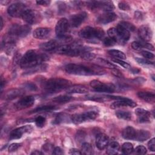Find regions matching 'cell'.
Here are the masks:
<instances>
[{
  "mask_svg": "<svg viewBox=\"0 0 155 155\" xmlns=\"http://www.w3.org/2000/svg\"><path fill=\"white\" fill-rule=\"evenodd\" d=\"M98 60H99V62H100L102 65H104L105 67H107L110 68H111V69H113V68H116V66L115 65L113 64L112 63H111L110 62H109V61H107V60H105V59H102V58H99Z\"/></svg>",
  "mask_w": 155,
  "mask_h": 155,
  "instance_id": "obj_41",
  "label": "cell"
},
{
  "mask_svg": "<svg viewBox=\"0 0 155 155\" xmlns=\"http://www.w3.org/2000/svg\"><path fill=\"white\" fill-rule=\"evenodd\" d=\"M61 45L56 40H50L49 41L44 42L39 45V47L44 51H55Z\"/></svg>",
  "mask_w": 155,
  "mask_h": 155,
  "instance_id": "obj_21",
  "label": "cell"
},
{
  "mask_svg": "<svg viewBox=\"0 0 155 155\" xmlns=\"http://www.w3.org/2000/svg\"><path fill=\"white\" fill-rule=\"evenodd\" d=\"M137 96L147 102H154L155 100L154 94L148 91H139L137 93Z\"/></svg>",
  "mask_w": 155,
  "mask_h": 155,
  "instance_id": "obj_26",
  "label": "cell"
},
{
  "mask_svg": "<svg viewBox=\"0 0 155 155\" xmlns=\"http://www.w3.org/2000/svg\"><path fill=\"white\" fill-rule=\"evenodd\" d=\"M33 130V128L31 125H27L18 127L15 130H13L10 134V139H18L21 138L22 135L25 133H30Z\"/></svg>",
  "mask_w": 155,
  "mask_h": 155,
  "instance_id": "obj_14",
  "label": "cell"
},
{
  "mask_svg": "<svg viewBox=\"0 0 155 155\" xmlns=\"http://www.w3.org/2000/svg\"><path fill=\"white\" fill-rule=\"evenodd\" d=\"M108 53L111 56L114 57L116 59H119L122 60L126 59V55L125 54V53L118 50H110L108 51Z\"/></svg>",
  "mask_w": 155,
  "mask_h": 155,
  "instance_id": "obj_33",
  "label": "cell"
},
{
  "mask_svg": "<svg viewBox=\"0 0 155 155\" xmlns=\"http://www.w3.org/2000/svg\"><path fill=\"white\" fill-rule=\"evenodd\" d=\"M111 71H112V73L114 76H116L117 77H119V78L122 76V74L121 73V72L119 70H118L117 68H113Z\"/></svg>",
  "mask_w": 155,
  "mask_h": 155,
  "instance_id": "obj_58",
  "label": "cell"
},
{
  "mask_svg": "<svg viewBox=\"0 0 155 155\" xmlns=\"http://www.w3.org/2000/svg\"><path fill=\"white\" fill-rule=\"evenodd\" d=\"M23 93V91L19 89H12L8 91L4 95V99L7 100H12L14 99L21 95H22Z\"/></svg>",
  "mask_w": 155,
  "mask_h": 155,
  "instance_id": "obj_25",
  "label": "cell"
},
{
  "mask_svg": "<svg viewBox=\"0 0 155 155\" xmlns=\"http://www.w3.org/2000/svg\"><path fill=\"white\" fill-rule=\"evenodd\" d=\"M31 31V27L28 25H13L8 30V35L18 39V38H24L27 36Z\"/></svg>",
  "mask_w": 155,
  "mask_h": 155,
  "instance_id": "obj_6",
  "label": "cell"
},
{
  "mask_svg": "<svg viewBox=\"0 0 155 155\" xmlns=\"http://www.w3.org/2000/svg\"><path fill=\"white\" fill-rule=\"evenodd\" d=\"M139 38L143 41H149L152 38V31L148 25H142L138 30Z\"/></svg>",
  "mask_w": 155,
  "mask_h": 155,
  "instance_id": "obj_19",
  "label": "cell"
},
{
  "mask_svg": "<svg viewBox=\"0 0 155 155\" xmlns=\"http://www.w3.org/2000/svg\"><path fill=\"white\" fill-rule=\"evenodd\" d=\"M134 153L136 154H145L147 153V149L145 147L142 145H139L134 149Z\"/></svg>",
  "mask_w": 155,
  "mask_h": 155,
  "instance_id": "obj_43",
  "label": "cell"
},
{
  "mask_svg": "<svg viewBox=\"0 0 155 155\" xmlns=\"http://www.w3.org/2000/svg\"><path fill=\"white\" fill-rule=\"evenodd\" d=\"M108 98L116 100V101L113 102L110 105V107L112 109H116L122 107H134L136 106V103L134 102L133 100L122 97V96H107Z\"/></svg>",
  "mask_w": 155,
  "mask_h": 155,
  "instance_id": "obj_8",
  "label": "cell"
},
{
  "mask_svg": "<svg viewBox=\"0 0 155 155\" xmlns=\"http://www.w3.org/2000/svg\"><path fill=\"white\" fill-rule=\"evenodd\" d=\"M88 91L87 88L81 85H75L70 86L67 88L68 93H85Z\"/></svg>",
  "mask_w": 155,
  "mask_h": 155,
  "instance_id": "obj_27",
  "label": "cell"
},
{
  "mask_svg": "<svg viewBox=\"0 0 155 155\" xmlns=\"http://www.w3.org/2000/svg\"><path fill=\"white\" fill-rule=\"evenodd\" d=\"M71 99V97L68 95H61L53 98V101L59 104H64L69 102Z\"/></svg>",
  "mask_w": 155,
  "mask_h": 155,
  "instance_id": "obj_37",
  "label": "cell"
},
{
  "mask_svg": "<svg viewBox=\"0 0 155 155\" xmlns=\"http://www.w3.org/2000/svg\"><path fill=\"white\" fill-rule=\"evenodd\" d=\"M144 44L139 41H134L131 44V47L135 50H140L144 48Z\"/></svg>",
  "mask_w": 155,
  "mask_h": 155,
  "instance_id": "obj_44",
  "label": "cell"
},
{
  "mask_svg": "<svg viewBox=\"0 0 155 155\" xmlns=\"http://www.w3.org/2000/svg\"><path fill=\"white\" fill-rule=\"evenodd\" d=\"M52 154H58V155L59 154H63L64 152L60 147H56L53 149V150L52 151Z\"/></svg>",
  "mask_w": 155,
  "mask_h": 155,
  "instance_id": "obj_55",
  "label": "cell"
},
{
  "mask_svg": "<svg viewBox=\"0 0 155 155\" xmlns=\"http://www.w3.org/2000/svg\"><path fill=\"white\" fill-rule=\"evenodd\" d=\"M142 16V13L140 12H136L134 13V16H135V18L136 19H140L141 18Z\"/></svg>",
  "mask_w": 155,
  "mask_h": 155,
  "instance_id": "obj_60",
  "label": "cell"
},
{
  "mask_svg": "<svg viewBox=\"0 0 155 155\" xmlns=\"http://www.w3.org/2000/svg\"><path fill=\"white\" fill-rule=\"evenodd\" d=\"M135 113L137 117V120L140 123H147L151 120L150 113L143 108H137L135 110Z\"/></svg>",
  "mask_w": 155,
  "mask_h": 155,
  "instance_id": "obj_17",
  "label": "cell"
},
{
  "mask_svg": "<svg viewBox=\"0 0 155 155\" xmlns=\"http://www.w3.org/2000/svg\"><path fill=\"white\" fill-rule=\"evenodd\" d=\"M24 88L27 89L28 90L31 91H36L37 90V87L35 84L33 83H27L24 85Z\"/></svg>",
  "mask_w": 155,
  "mask_h": 155,
  "instance_id": "obj_51",
  "label": "cell"
},
{
  "mask_svg": "<svg viewBox=\"0 0 155 155\" xmlns=\"http://www.w3.org/2000/svg\"><path fill=\"white\" fill-rule=\"evenodd\" d=\"M71 85V82L62 78H51L45 82L44 88L48 93H56L67 89Z\"/></svg>",
  "mask_w": 155,
  "mask_h": 155,
  "instance_id": "obj_3",
  "label": "cell"
},
{
  "mask_svg": "<svg viewBox=\"0 0 155 155\" xmlns=\"http://www.w3.org/2000/svg\"><path fill=\"white\" fill-rule=\"evenodd\" d=\"M35 124L37 125V127L42 128V127H44L45 122H46V119L44 117L38 116L35 119Z\"/></svg>",
  "mask_w": 155,
  "mask_h": 155,
  "instance_id": "obj_40",
  "label": "cell"
},
{
  "mask_svg": "<svg viewBox=\"0 0 155 155\" xmlns=\"http://www.w3.org/2000/svg\"><path fill=\"white\" fill-rule=\"evenodd\" d=\"M150 137V133L149 131L147 130H137V133H136V140L137 141H144L149 139Z\"/></svg>",
  "mask_w": 155,
  "mask_h": 155,
  "instance_id": "obj_28",
  "label": "cell"
},
{
  "mask_svg": "<svg viewBox=\"0 0 155 155\" xmlns=\"http://www.w3.org/2000/svg\"><path fill=\"white\" fill-rule=\"evenodd\" d=\"M87 17V13L82 12L72 15L70 18V25L73 27H78L85 20Z\"/></svg>",
  "mask_w": 155,
  "mask_h": 155,
  "instance_id": "obj_15",
  "label": "cell"
},
{
  "mask_svg": "<svg viewBox=\"0 0 155 155\" xmlns=\"http://www.w3.org/2000/svg\"><path fill=\"white\" fill-rule=\"evenodd\" d=\"M45 69H46V66L45 65L40 64V65H38L37 66L33 67L32 68H28L25 72H24L23 75L31 74L35 73L36 72H39V71H44Z\"/></svg>",
  "mask_w": 155,
  "mask_h": 155,
  "instance_id": "obj_29",
  "label": "cell"
},
{
  "mask_svg": "<svg viewBox=\"0 0 155 155\" xmlns=\"http://www.w3.org/2000/svg\"><path fill=\"white\" fill-rule=\"evenodd\" d=\"M36 4L38 5H43V6H47L50 4V1H47V0H41V1H36Z\"/></svg>",
  "mask_w": 155,
  "mask_h": 155,
  "instance_id": "obj_56",
  "label": "cell"
},
{
  "mask_svg": "<svg viewBox=\"0 0 155 155\" xmlns=\"http://www.w3.org/2000/svg\"><path fill=\"white\" fill-rule=\"evenodd\" d=\"M115 114L118 118L121 119L128 120L131 118V113L128 111H117Z\"/></svg>",
  "mask_w": 155,
  "mask_h": 155,
  "instance_id": "obj_34",
  "label": "cell"
},
{
  "mask_svg": "<svg viewBox=\"0 0 155 155\" xmlns=\"http://www.w3.org/2000/svg\"><path fill=\"white\" fill-rule=\"evenodd\" d=\"M35 103V97L32 96H27L21 98L15 104V107L18 110L27 108L32 106Z\"/></svg>",
  "mask_w": 155,
  "mask_h": 155,
  "instance_id": "obj_13",
  "label": "cell"
},
{
  "mask_svg": "<svg viewBox=\"0 0 155 155\" xmlns=\"http://www.w3.org/2000/svg\"><path fill=\"white\" fill-rule=\"evenodd\" d=\"M116 18H117V15L114 13L105 12L99 15L97 18V21L99 23H101L102 24H106L115 21Z\"/></svg>",
  "mask_w": 155,
  "mask_h": 155,
  "instance_id": "obj_20",
  "label": "cell"
},
{
  "mask_svg": "<svg viewBox=\"0 0 155 155\" xmlns=\"http://www.w3.org/2000/svg\"><path fill=\"white\" fill-rule=\"evenodd\" d=\"M51 35V29L47 27H39L36 28L33 33V36L34 38L38 39H45L48 38Z\"/></svg>",
  "mask_w": 155,
  "mask_h": 155,
  "instance_id": "obj_18",
  "label": "cell"
},
{
  "mask_svg": "<svg viewBox=\"0 0 155 155\" xmlns=\"http://www.w3.org/2000/svg\"><path fill=\"white\" fill-rule=\"evenodd\" d=\"M42 150H44L46 152H49L50 151H52L53 150V145H50L49 143H47V144H45L42 146Z\"/></svg>",
  "mask_w": 155,
  "mask_h": 155,
  "instance_id": "obj_54",
  "label": "cell"
},
{
  "mask_svg": "<svg viewBox=\"0 0 155 155\" xmlns=\"http://www.w3.org/2000/svg\"><path fill=\"white\" fill-rule=\"evenodd\" d=\"M120 26L127 30L128 31H133L135 30V27L134 26L133 24L131 23H130L128 22H125V21H122L119 24Z\"/></svg>",
  "mask_w": 155,
  "mask_h": 155,
  "instance_id": "obj_39",
  "label": "cell"
},
{
  "mask_svg": "<svg viewBox=\"0 0 155 155\" xmlns=\"http://www.w3.org/2000/svg\"><path fill=\"white\" fill-rule=\"evenodd\" d=\"M64 68L67 73L74 75L90 76L105 74V71L102 67L96 65L87 66L82 64H68L65 66Z\"/></svg>",
  "mask_w": 155,
  "mask_h": 155,
  "instance_id": "obj_1",
  "label": "cell"
},
{
  "mask_svg": "<svg viewBox=\"0 0 155 155\" xmlns=\"http://www.w3.org/2000/svg\"><path fill=\"white\" fill-rule=\"evenodd\" d=\"M112 61H113L114 62L117 63V64L120 65L121 66H122L125 68H130V64L127 63V62H124V61H123L122 59H116L115 58V59H113Z\"/></svg>",
  "mask_w": 155,
  "mask_h": 155,
  "instance_id": "obj_46",
  "label": "cell"
},
{
  "mask_svg": "<svg viewBox=\"0 0 155 155\" xmlns=\"http://www.w3.org/2000/svg\"><path fill=\"white\" fill-rule=\"evenodd\" d=\"M0 21H1V27H0V29L2 30V28L3 27V20H2V17H1Z\"/></svg>",
  "mask_w": 155,
  "mask_h": 155,
  "instance_id": "obj_63",
  "label": "cell"
},
{
  "mask_svg": "<svg viewBox=\"0 0 155 155\" xmlns=\"http://www.w3.org/2000/svg\"><path fill=\"white\" fill-rule=\"evenodd\" d=\"M135 60L137 62L142 65H153V62L148 61L147 59L140 58H135Z\"/></svg>",
  "mask_w": 155,
  "mask_h": 155,
  "instance_id": "obj_47",
  "label": "cell"
},
{
  "mask_svg": "<svg viewBox=\"0 0 155 155\" xmlns=\"http://www.w3.org/2000/svg\"><path fill=\"white\" fill-rule=\"evenodd\" d=\"M107 33L110 38L114 39L117 42V30L116 28H110L108 30Z\"/></svg>",
  "mask_w": 155,
  "mask_h": 155,
  "instance_id": "obj_45",
  "label": "cell"
},
{
  "mask_svg": "<svg viewBox=\"0 0 155 155\" xmlns=\"http://www.w3.org/2000/svg\"><path fill=\"white\" fill-rule=\"evenodd\" d=\"M137 130L131 127H127L125 128L122 133L123 138L128 140H135L136 136Z\"/></svg>",
  "mask_w": 155,
  "mask_h": 155,
  "instance_id": "obj_23",
  "label": "cell"
},
{
  "mask_svg": "<svg viewBox=\"0 0 155 155\" xmlns=\"http://www.w3.org/2000/svg\"><path fill=\"white\" fill-rule=\"evenodd\" d=\"M141 54L147 59H153L154 58V55L150 51L143 50L141 51Z\"/></svg>",
  "mask_w": 155,
  "mask_h": 155,
  "instance_id": "obj_49",
  "label": "cell"
},
{
  "mask_svg": "<svg viewBox=\"0 0 155 155\" xmlns=\"http://www.w3.org/2000/svg\"><path fill=\"white\" fill-rule=\"evenodd\" d=\"M69 154H74V155H80L82 154V153L78 149L76 148H72L70 150Z\"/></svg>",
  "mask_w": 155,
  "mask_h": 155,
  "instance_id": "obj_57",
  "label": "cell"
},
{
  "mask_svg": "<svg viewBox=\"0 0 155 155\" xmlns=\"http://www.w3.org/2000/svg\"><path fill=\"white\" fill-rule=\"evenodd\" d=\"M82 154H91L93 153V150L91 145L89 143H84L82 145Z\"/></svg>",
  "mask_w": 155,
  "mask_h": 155,
  "instance_id": "obj_38",
  "label": "cell"
},
{
  "mask_svg": "<svg viewBox=\"0 0 155 155\" xmlns=\"http://www.w3.org/2000/svg\"><path fill=\"white\" fill-rule=\"evenodd\" d=\"M90 86L98 92L113 93L115 91L116 87L111 83H104L98 80H93L90 82Z\"/></svg>",
  "mask_w": 155,
  "mask_h": 155,
  "instance_id": "obj_10",
  "label": "cell"
},
{
  "mask_svg": "<svg viewBox=\"0 0 155 155\" xmlns=\"http://www.w3.org/2000/svg\"><path fill=\"white\" fill-rule=\"evenodd\" d=\"M119 148H120V146L117 142L111 141V142L108 143L107 146L106 153L107 154L110 155L116 154L118 153L119 150Z\"/></svg>",
  "mask_w": 155,
  "mask_h": 155,
  "instance_id": "obj_24",
  "label": "cell"
},
{
  "mask_svg": "<svg viewBox=\"0 0 155 155\" xmlns=\"http://www.w3.org/2000/svg\"><path fill=\"white\" fill-rule=\"evenodd\" d=\"M104 31L100 28H94L87 26L82 28L79 35L81 38L87 40H100L104 36Z\"/></svg>",
  "mask_w": 155,
  "mask_h": 155,
  "instance_id": "obj_4",
  "label": "cell"
},
{
  "mask_svg": "<svg viewBox=\"0 0 155 155\" xmlns=\"http://www.w3.org/2000/svg\"><path fill=\"white\" fill-rule=\"evenodd\" d=\"M148 147L150 150H151L152 151H155V139H154V138H152L151 139H150V140H149V142H148Z\"/></svg>",
  "mask_w": 155,
  "mask_h": 155,
  "instance_id": "obj_53",
  "label": "cell"
},
{
  "mask_svg": "<svg viewBox=\"0 0 155 155\" xmlns=\"http://www.w3.org/2000/svg\"><path fill=\"white\" fill-rule=\"evenodd\" d=\"M144 48H147L148 50H152V51L154 50V47L151 44L145 43L144 44Z\"/></svg>",
  "mask_w": 155,
  "mask_h": 155,
  "instance_id": "obj_59",
  "label": "cell"
},
{
  "mask_svg": "<svg viewBox=\"0 0 155 155\" xmlns=\"http://www.w3.org/2000/svg\"><path fill=\"white\" fill-rule=\"evenodd\" d=\"M118 7L120 10H129L130 6L129 5L125 2H120L118 4Z\"/></svg>",
  "mask_w": 155,
  "mask_h": 155,
  "instance_id": "obj_52",
  "label": "cell"
},
{
  "mask_svg": "<svg viewBox=\"0 0 155 155\" xmlns=\"http://www.w3.org/2000/svg\"><path fill=\"white\" fill-rule=\"evenodd\" d=\"M85 137V133L83 131H79L76 136V139L78 142H82Z\"/></svg>",
  "mask_w": 155,
  "mask_h": 155,
  "instance_id": "obj_48",
  "label": "cell"
},
{
  "mask_svg": "<svg viewBox=\"0 0 155 155\" xmlns=\"http://www.w3.org/2000/svg\"><path fill=\"white\" fill-rule=\"evenodd\" d=\"M22 18L28 24H36L41 19L40 14L31 9H27L22 16Z\"/></svg>",
  "mask_w": 155,
  "mask_h": 155,
  "instance_id": "obj_12",
  "label": "cell"
},
{
  "mask_svg": "<svg viewBox=\"0 0 155 155\" xmlns=\"http://www.w3.org/2000/svg\"><path fill=\"white\" fill-rule=\"evenodd\" d=\"M48 56L45 54L38 53L35 50H28L21 58L19 64L21 68L28 69L38 65L48 59Z\"/></svg>",
  "mask_w": 155,
  "mask_h": 155,
  "instance_id": "obj_2",
  "label": "cell"
},
{
  "mask_svg": "<svg viewBox=\"0 0 155 155\" xmlns=\"http://www.w3.org/2000/svg\"><path fill=\"white\" fill-rule=\"evenodd\" d=\"M44 154V153H42L38 150H35L31 153V154H34V155H41V154Z\"/></svg>",
  "mask_w": 155,
  "mask_h": 155,
  "instance_id": "obj_61",
  "label": "cell"
},
{
  "mask_svg": "<svg viewBox=\"0 0 155 155\" xmlns=\"http://www.w3.org/2000/svg\"><path fill=\"white\" fill-rule=\"evenodd\" d=\"M97 116L98 113L96 111H88L82 113L73 114L71 116V120L76 124H79L85 121L94 120Z\"/></svg>",
  "mask_w": 155,
  "mask_h": 155,
  "instance_id": "obj_9",
  "label": "cell"
},
{
  "mask_svg": "<svg viewBox=\"0 0 155 155\" xmlns=\"http://www.w3.org/2000/svg\"><path fill=\"white\" fill-rule=\"evenodd\" d=\"M121 150L124 154H130L133 151V146L130 142H125L122 145Z\"/></svg>",
  "mask_w": 155,
  "mask_h": 155,
  "instance_id": "obj_35",
  "label": "cell"
},
{
  "mask_svg": "<svg viewBox=\"0 0 155 155\" xmlns=\"http://www.w3.org/2000/svg\"><path fill=\"white\" fill-rule=\"evenodd\" d=\"M71 119V117L65 114V113H61L59 114L55 118L54 120V124H61V123H64V122H68Z\"/></svg>",
  "mask_w": 155,
  "mask_h": 155,
  "instance_id": "obj_32",
  "label": "cell"
},
{
  "mask_svg": "<svg viewBox=\"0 0 155 155\" xmlns=\"http://www.w3.org/2000/svg\"><path fill=\"white\" fill-rule=\"evenodd\" d=\"M91 50L88 49L87 47H85L84 51L81 54V57L82 59L85 61H91L94 59L96 55L93 53H91L90 51Z\"/></svg>",
  "mask_w": 155,
  "mask_h": 155,
  "instance_id": "obj_31",
  "label": "cell"
},
{
  "mask_svg": "<svg viewBox=\"0 0 155 155\" xmlns=\"http://www.w3.org/2000/svg\"><path fill=\"white\" fill-rule=\"evenodd\" d=\"M103 43H104V45L106 47H111L115 45V44H116V41L114 39L108 37V38H104L103 41Z\"/></svg>",
  "mask_w": 155,
  "mask_h": 155,
  "instance_id": "obj_42",
  "label": "cell"
},
{
  "mask_svg": "<svg viewBox=\"0 0 155 155\" xmlns=\"http://www.w3.org/2000/svg\"><path fill=\"white\" fill-rule=\"evenodd\" d=\"M83 47L79 45H61L54 51L58 54H64L70 56H80L84 50Z\"/></svg>",
  "mask_w": 155,
  "mask_h": 155,
  "instance_id": "obj_5",
  "label": "cell"
},
{
  "mask_svg": "<svg viewBox=\"0 0 155 155\" xmlns=\"http://www.w3.org/2000/svg\"><path fill=\"white\" fill-rule=\"evenodd\" d=\"M117 30V42L125 43L130 38V32L118 24L116 28Z\"/></svg>",
  "mask_w": 155,
  "mask_h": 155,
  "instance_id": "obj_16",
  "label": "cell"
},
{
  "mask_svg": "<svg viewBox=\"0 0 155 155\" xmlns=\"http://www.w3.org/2000/svg\"><path fill=\"white\" fill-rule=\"evenodd\" d=\"M131 72L132 73H138L139 71H140V70L139 69H138V68H132L131 70Z\"/></svg>",
  "mask_w": 155,
  "mask_h": 155,
  "instance_id": "obj_62",
  "label": "cell"
},
{
  "mask_svg": "<svg viewBox=\"0 0 155 155\" xmlns=\"http://www.w3.org/2000/svg\"><path fill=\"white\" fill-rule=\"evenodd\" d=\"M56 109V107L53 105H43L38 107L31 111L30 113H38V112H49Z\"/></svg>",
  "mask_w": 155,
  "mask_h": 155,
  "instance_id": "obj_30",
  "label": "cell"
},
{
  "mask_svg": "<svg viewBox=\"0 0 155 155\" xmlns=\"http://www.w3.org/2000/svg\"><path fill=\"white\" fill-rule=\"evenodd\" d=\"M21 147V143H13L8 147V151L13 152L16 151Z\"/></svg>",
  "mask_w": 155,
  "mask_h": 155,
  "instance_id": "obj_50",
  "label": "cell"
},
{
  "mask_svg": "<svg viewBox=\"0 0 155 155\" xmlns=\"http://www.w3.org/2000/svg\"><path fill=\"white\" fill-rule=\"evenodd\" d=\"M87 99L99 102H102L107 100L108 98L107 96H100V95H96V94H90L87 95L86 96Z\"/></svg>",
  "mask_w": 155,
  "mask_h": 155,
  "instance_id": "obj_36",
  "label": "cell"
},
{
  "mask_svg": "<svg viewBox=\"0 0 155 155\" xmlns=\"http://www.w3.org/2000/svg\"><path fill=\"white\" fill-rule=\"evenodd\" d=\"M27 8L23 3L16 2L10 5L7 8L8 14L14 18L22 17L24 13Z\"/></svg>",
  "mask_w": 155,
  "mask_h": 155,
  "instance_id": "obj_11",
  "label": "cell"
},
{
  "mask_svg": "<svg viewBox=\"0 0 155 155\" xmlns=\"http://www.w3.org/2000/svg\"><path fill=\"white\" fill-rule=\"evenodd\" d=\"M70 23L66 18L61 19L56 24L55 32L57 36L62 39H67V33L70 30Z\"/></svg>",
  "mask_w": 155,
  "mask_h": 155,
  "instance_id": "obj_7",
  "label": "cell"
},
{
  "mask_svg": "<svg viewBox=\"0 0 155 155\" xmlns=\"http://www.w3.org/2000/svg\"><path fill=\"white\" fill-rule=\"evenodd\" d=\"M109 142V138L107 135L101 133L98 134L96 139V145L99 150H103L107 147Z\"/></svg>",
  "mask_w": 155,
  "mask_h": 155,
  "instance_id": "obj_22",
  "label": "cell"
}]
</instances>
